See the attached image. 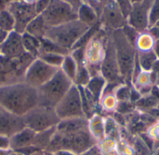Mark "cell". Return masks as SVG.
<instances>
[{
	"label": "cell",
	"mask_w": 159,
	"mask_h": 155,
	"mask_svg": "<svg viewBox=\"0 0 159 155\" xmlns=\"http://www.w3.org/2000/svg\"><path fill=\"white\" fill-rule=\"evenodd\" d=\"M0 106L22 117L38 106L37 89L24 81L0 86Z\"/></svg>",
	"instance_id": "cell-1"
},
{
	"label": "cell",
	"mask_w": 159,
	"mask_h": 155,
	"mask_svg": "<svg viewBox=\"0 0 159 155\" xmlns=\"http://www.w3.org/2000/svg\"><path fill=\"white\" fill-rule=\"evenodd\" d=\"M95 146L94 137L89 129L70 134H59L55 131L46 153H54L60 150H66L80 155Z\"/></svg>",
	"instance_id": "cell-2"
},
{
	"label": "cell",
	"mask_w": 159,
	"mask_h": 155,
	"mask_svg": "<svg viewBox=\"0 0 159 155\" xmlns=\"http://www.w3.org/2000/svg\"><path fill=\"white\" fill-rule=\"evenodd\" d=\"M73 84L74 82L59 69L48 82L37 89L38 106L54 109Z\"/></svg>",
	"instance_id": "cell-3"
},
{
	"label": "cell",
	"mask_w": 159,
	"mask_h": 155,
	"mask_svg": "<svg viewBox=\"0 0 159 155\" xmlns=\"http://www.w3.org/2000/svg\"><path fill=\"white\" fill-rule=\"evenodd\" d=\"M112 39L114 42L120 75L123 80L131 82V76L135 65L137 50L126 38L122 29L113 31Z\"/></svg>",
	"instance_id": "cell-4"
},
{
	"label": "cell",
	"mask_w": 159,
	"mask_h": 155,
	"mask_svg": "<svg viewBox=\"0 0 159 155\" xmlns=\"http://www.w3.org/2000/svg\"><path fill=\"white\" fill-rule=\"evenodd\" d=\"M89 28L79 20H75L48 28L45 37L71 52L75 43Z\"/></svg>",
	"instance_id": "cell-5"
},
{
	"label": "cell",
	"mask_w": 159,
	"mask_h": 155,
	"mask_svg": "<svg viewBox=\"0 0 159 155\" xmlns=\"http://www.w3.org/2000/svg\"><path fill=\"white\" fill-rule=\"evenodd\" d=\"M34 59L26 52L16 59L0 56V86L23 81L25 72Z\"/></svg>",
	"instance_id": "cell-6"
},
{
	"label": "cell",
	"mask_w": 159,
	"mask_h": 155,
	"mask_svg": "<svg viewBox=\"0 0 159 155\" xmlns=\"http://www.w3.org/2000/svg\"><path fill=\"white\" fill-rule=\"evenodd\" d=\"M25 127L35 133H40L55 127L60 123L55 109L43 106H36L22 116Z\"/></svg>",
	"instance_id": "cell-7"
},
{
	"label": "cell",
	"mask_w": 159,
	"mask_h": 155,
	"mask_svg": "<svg viewBox=\"0 0 159 155\" xmlns=\"http://www.w3.org/2000/svg\"><path fill=\"white\" fill-rule=\"evenodd\" d=\"M101 29L84 47V64L91 77L101 74V65L105 54L106 40Z\"/></svg>",
	"instance_id": "cell-8"
},
{
	"label": "cell",
	"mask_w": 159,
	"mask_h": 155,
	"mask_svg": "<svg viewBox=\"0 0 159 155\" xmlns=\"http://www.w3.org/2000/svg\"><path fill=\"white\" fill-rule=\"evenodd\" d=\"M40 15L48 28L77 20V11L61 0H52Z\"/></svg>",
	"instance_id": "cell-9"
},
{
	"label": "cell",
	"mask_w": 159,
	"mask_h": 155,
	"mask_svg": "<svg viewBox=\"0 0 159 155\" xmlns=\"http://www.w3.org/2000/svg\"><path fill=\"white\" fill-rule=\"evenodd\" d=\"M60 120L85 117L78 86L73 84L67 94L54 108ZM86 118V117H85Z\"/></svg>",
	"instance_id": "cell-10"
},
{
	"label": "cell",
	"mask_w": 159,
	"mask_h": 155,
	"mask_svg": "<svg viewBox=\"0 0 159 155\" xmlns=\"http://www.w3.org/2000/svg\"><path fill=\"white\" fill-rule=\"evenodd\" d=\"M55 66H52L39 58H36L27 68L23 81L30 86L38 89L46 82H48L59 70Z\"/></svg>",
	"instance_id": "cell-11"
},
{
	"label": "cell",
	"mask_w": 159,
	"mask_h": 155,
	"mask_svg": "<svg viewBox=\"0 0 159 155\" xmlns=\"http://www.w3.org/2000/svg\"><path fill=\"white\" fill-rule=\"evenodd\" d=\"M7 9L15 20L14 31L21 35L25 32L28 23L38 15L34 4H27L23 1H13Z\"/></svg>",
	"instance_id": "cell-12"
},
{
	"label": "cell",
	"mask_w": 159,
	"mask_h": 155,
	"mask_svg": "<svg viewBox=\"0 0 159 155\" xmlns=\"http://www.w3.org/2000/svg\"><path fill=\"white\" fill-rule=\"evenodd\" d=\"M101 75L107 82H120L123 80L120 75L112 36L106 40L105 54L101 65Z\"/></svg>",
	"instance_id": "cell-13"
},
{
	"label": "cell",
	"mask_w": 159,
	"mask_h": 155,
	"mask_svg": "<svg viewBox=\"0 0 159 155\" xmlns=\"http://www.w3.org/2000/svg\"><path fill=\"white\" fill-rule=\"evenodd\" d=\"M154 0H143L141 3L133 4L131 11L127 19V23L134 27L139 33L148 29V15Z\"/></svg>",
	"instance_id": "cell-14"
},
{
	"label": "cell",
	"mask_w": 159,
	"mask_h": 155,
	"mask_svg": "<svg viewBox=\"0 0 159 155\" xmlns=\"http://www.w3.org/2000/svg\"><path fill=\"white\" fill-rule=\"evenodd\" d=\"M100 22H102L105 27L115 31L121 29L127 23V19L122 14L115 0H110L102 8Z\"/></svg>",
	"instance_id": "cell-15"
},
{
	"label": "cell",
	"mask_w": 159,
	"mask_h": 155,
	"mask_svg": "<svg viewBox=\"0 0 159 155\" xmlns=\"http://www.w3.org/2000/svg\"><path fill=\"white\" fill-rule=\"evenodd\" d=\"M25 128L23 118L15 115L0 106V136L11 138Z\"/></svg>",
	"instance_id": "cell-16"
},
{
	"label": "cell",
	"mask_w": 159,
	"mask_h": 155,
	"mask_svg": "<svg viewBox=\"0 0 159 155\" xmlns=\"http://www.w3.org/2000/svg\"><path fill=\"white\" fill-rule=\"evenodd\" d=\"M1 56L8 59H16L22 56L25 53L22 45L21 34L15 31L8 33L6 40L0 46Z\"/></svg>",
	"instance_id": "cell-17"
},
{
	"label": "cell",
	"mask_w": 159,
	"mask_h": 155,
	"mask_svg": "<svg viewBox=\"0 0 159 155\" xmlns=\"http://www.w3.org/2000/svg\"><path fill=\"white\" fill-rule=\"evenodd\" d=\"M106 83L107 81L101 74L91 77L88 84L85 87H83L86 96L93 104L97 105L102 98Z\"/></svg>",
	"instance_id": "cell-18"
},
{
	"label": "cell",
	"mask_w": 159,
	"mask_h": 155,
	"mask_svg": "<svg viewBox=\"0 0 159 155\" xmlns=\"http://www.w3.org/2000/svg\"><path fill=\"white\" fill-rule=\"evenodd\" d=\"M89 129V120L85 117L61 120L56 125V132L59 134H70Z\"/></svg>",
	"instance_id": "cell-19"
},
{
	"label": "cell",
	"mask_w": 159,
	"mask_h": 155,
	"mask_svg": "<svg viewBox=\"0 0 159 155\" xmlns=\"http://www.w3.org/2000/svg\"><path fill=\"white\" fill-rule=\"evenodd\" d=\"M36 133L34 132L33 130L25 127L21 131L18 132L14 136H12L9 138V148L13 151L16 152L20 149L33 146L34 142V138H35Z\"/></svg>",
	"instance_id": "cell-20"
},
{
	"label": "cell",
	"mask_w": 159,
	"mask_h": 155,
	"mask_svg": "<svg viewBox=\"0 0 159 155\" xmlns=\"http://www.w3.org/2000/svg\"><path fill=\"white\" fill-rule=\"evenodd\" d=\"M77 20L89 27H92L100 22L97 12L87 3H83L77 9Z\"/></svg>",
	"instance_id": "cell-21"
},
{
	"label": "cell",
	"mask_w": 159,
	"mask_h": 155,
	"mask_svg": "<svg viewBox=\"0 0 159 155\" xmlns=\"http://www.w3.org/2000/svg\"><path fill=\"white\" fill-rule=\"evenodd\" d=\"M48 29V28L46 25L44 20L42 19L41 15H37L34 20H32L28 23L24 33H27L38 39H42L45 37Z\"/></svg>",
	"instance_id": "cell-22"
},
{
	"label": "cell",
	"mask_w": 159,
	"mask_h": 155,
	"mask_svg": "<svg viewBox=\"0 0 159 155\" xmlns=\"http://www.w3.org/2000/svg\"><path fill=\"white\" fill-rule=\"evenodd\" d=\"M21 38H22V45L25 52L34 56V58H37L40 51V39L27 33H23L21 35Z\"/></svg>",
	"instance_id": "cell-23"
},
{
	"label": "cell",
	"mask_w": 159,
	"mask_h": 155,
	"mask_svg": "<svg viewBox=\"0 0 159 155\" xmlns=\"http://www.w3.org/2000/svg\"><path fill=\"white\" fill-rule=\"evenodd\" d=\"M157 59L158 58L156 52L154 51V49L145 51H137V60L141 68L143 71H150L152 69L153 65Z\"/></svg>",
	"instance_id": "cell-24"
},
{
	"label": "cell",
	"mask_w": 159,
	"mask_h": 155,
	"mask_svg": "<svg viewBox=\"0 0 159 155\" xmlns=\"http://www.w3.org/2000/svg\"><path fill=\"white\" fill-rule=\"evenodd\" d=\"M42 53H56V54H61V55H67L70 53L69 51L58 46L51 40L44 37L40 39V51L39 54Z\"/></svg>",
	"instance_id": "cell-25"
},
{
	"label": "cell",
	"mask_w": 159,
	"mask_h": 155,
	"mask_svg": "<svg viewBox=\"0 0 159 155\" xmlns=\"http://www.w3.org/2000/svg\"><path fill=\"white\" fill-rule=\"evenodd\" d=\"M55 131H56V126L51 128V129L40 132V133H36L35 138H34V145L35 147H37L39 150L45 152L47 150V148H48V144H49Z\"/></svg>",
	"instance_id": "cell-26"
},
{
	"label": "cell",
	"mask_w": 159,
	"mask_h": 155,
	"mask_svg": "<svg viewBox=\"0 0 159 155\" xmlns=\"http://www.w3.org/2000/svg\"><path fill=\"white\" fill-rule=\"evenodd\" d=\"M60 69L74 82L75 75H76L77 64H76L75 60L73 58V56L70 53L68 55L64 56L63 62H62Z\"/></svg>",
	"instance_id": "cell-27"
},
{
	"label": "cell",
	"mask_w": 159,
	"mask_h": 155,
	"mask_svg": "<svg viewBox=\"0 0 159 155\" xmlns=\"http://www.w3.org/2000/svg\"><path fill=\"white\" fill-rule=\"evenodd\" d=\"M155 42H156V40L154 39V37L149 34L148 31L147 32L145 31V32L140 33L139 37L136 42V45H135V48L137 51H150V50L154 49Z\"/></svg>",
	"instance_id": "cell-28"
},
{
	"label": "cell",
	"mask_w": 159,
	"mask_h": 155,
	"mask_svg": "<svg viewBox=\"0 0 159 155\" xmlns=\"http://www.w3.org/2000/svg\"><path fill=\"white\" fill-rule=\"evenodd\" d=\"M77 64V70H76V75L74 80V84L76 86H81V87H85L88 82L89 81L91 76L88 70V68L86 67L84 62L81 63H76Z\"/></svg>",
	"instance_id": "cell-29"
},
{
	"label": "cell",
	"mask_w": 159,
	"mask_h": 155,
	"mask_svg": "<svg viewBox=\"0 0 159 155\" xmlns=\"http://www.w3.org/2000/svg\"><path fill=\"white\" fill-rule=\"evenodd\" d=\"M15 28V20L12 14L8 11V9L0 12V29L10 33L14 31Z\"/></svg>",
	"instance_id": "cell-30"
},
{
	"label": "cell",
	"mask_w": 159,
	"mask_h": 155,
	"mask_svg": "<svg viewBox=\"0 0 159 155\" xmlns=\"http://www.w3.org/2000/svg\"><path fill=\"white\" fill-rule=\"evenodd\" d=\"M37 58L41 59L42 61H44L45 63H47V64H48V65H50L52 66L60 68L62 62H63L64 55L56 54V53H42V54H39Z\"/></svg>",
	"instance_id": "cell-31"
},
{
	"label": "cell",
	"mask_w": 159,
	"mask_h": 155,
	"mask_svg": "<svg viewBox=\"0 0 159 155\" xmlns=\"http://www.w3.org/2000/svg\"><path fill=\"white\" fill-rule=\"evenodd\" d=\"M159 22V0H154L148 15V28Z\"/></svg>",
	"instance_id": "cell-32"
},
{
	"label": "cell",
	"mask_w": 159,
	"mask_h": 155,
	"mask_svg": "<svg viewBox=\"0 0 159 155\" xmlns=\"http://www.w3.org/2000/svg\"><path fill=\"white\" fill-rule=\"evenodd\" d=\"M115 96L117 102H129L130 101V88L128 85H119L115 91Z\"/></svg>",
	"instance_id": "cell-33"
},
{
	"label": "cell",
	"mask_w": 159,
	"mask_h": 155,
	"mask_svg": "<svg viewBox=\"0 0 159 155\" xmlns=\"http://www.w3.org/2000/svg\"><path fill=\"white\" fill-rule=\"evenodd\" d=\"M121 29H122V31H123V33H124L126 38L129 40V42L130 44H132V45L135 47L140 33H139L134 27H132L131 25H129V23H126Z\"/></svg>",
	"instance_id": "cell-34"
},
{
	"label": "cell",
	"mask_w": 159,
	"mask_h": 155,
	"mask_svg": "<svg viewBox=\"0 0 159 155\" xmlns=\"http://www.w3.org/2000/svg\"><path fill=\"white\" fill-rule=\"evenodd\" d=\"M115 2L116 3V5L118 6V7L120 8L122 14L124 15V17L126 19H128L131 8H132V3L130 0H115Z\"/></svg>",
	"instance_id": "cell-35"
},
{
	"label": "cell",
	"mask_w": 159,
	"mask_h": 155,
	"mask_svg": "<svg viewBox=\"0 0 159 155\" xmlns=\"http://www.w3.org/2000/svg\"><path fill=\"white\" fill-rule=\"evenodd\" d=\"M110 0H85V3H87L88 5H89L98 14L99 18L101 16V13L102 11L103 7L106 5V3H108Z\"/></svg>",
	"instance_id": "cell-36"
},
{
	"label": "cell",
	"mask_w": 159,
	"mask_h": 155,
	"mask_svg": "<svg viewBox=\"0 0 159 155\" xmlns=\"http://www.w3.org/2000/svg\"><path fill=\"white\" fill-rule=\"evenodd\" d=\"M52 0H37L36 3L34 4V7H35V10H36V13L38 15H40L50 4Z\"/></svg>",
	"instance_id": "cell-37"
},
{
	"label": "cell",
	"mask_w": 159,
	"mask_h": 155,
	"mask_svg": "<svg viewBox=\"0 0 159 155\" xmlns=\"http://www.w3.org/2000/svg\"><path fill=\"white\" fill-rule=\"evenodd\" d=\"M147 31L149 32V34L154 37L155 40H157L159 39V23L150 27L147 29Z\"/></svg>",
	"instance_id": "cell-38"
},
{
	"label": "cell",
	"mask_w": 159,
	"mask_h": 155,
	"mask_svg": "<svg viewBox=\"0 0 159 155\" xmlns=\"http://www.w3.org/2000/svg\"><path fill=\"white\" fill-rule=\"evenodd\" d=\"M61 1H63V2H65V3H67V4H69L73 8H75L76 11H77V9L79 8V7L84 3V1L83 0H61Z\"/></svg>",
	"instance_id": "cell-39"
},
{
	"label": "cell",
	"mask_w": 159,
	"mask_h": 155,
	"mask_svg": "<svg viewBox=\"0 0 159 155\" xmlns=\"http://www.w3.org/2000/svg\"><path fill=\"white\" fill-rule=\"evenodd\" d=\"M9 138L5 136H0V150L2 149H10L9 148Z\"/></svg>",
	"instance_id": "cell-40"
},
{
	"label": "cell",
	"mask_w": 159,
	"mask_h": 155,
	"mask_svg": "<svg viewBox=\"0 0 159 155\" xmlns=\"http://www.w3.org/2000/svg\"><path fill=\"white\" fill-rule=\"evenodd\" d=\"M13 1L14 0H0V12L7 10Z\"/></svg>",
	"instance_id": "cell-41"
},
{
	"label": "cell",
	"mask_w": 159,
	"mask_h": 155,
	"mask_svg": "<svg viewBox=\"0 0 159 155\" xmlns=\"http://www.w3.org/2000/svg\"><path fill=\"white\" fill-rule=\"evenodd\" d=\"M80 155H101V153L98 151V149L94 146L91 149H89V151H87L86 153H82V154Z\"/></svg>",
	"instance_id": "cell-42"
},
{
	"label": "cell",
	"mask_w": 159,
	"mask_h": 155,
	"mask_svg": "<svg viewBox=\"0 0 159 155\" xmlns=\"http://www.w3.org/2000/svg\"><path fill=\"white\" fill-rule=\"evenodd\" d=\"M7 35H8V33H7V32H6V31H4V30L0 29V46H1V45L3 44V42L6 40V38H7Z\"/></svg>",
	"instance_id": "cell-43"
},
{
	"label": "cell",
	"mask_w": 159,
	"mask_h": 155,
	"mask_svg": "<svg viewBox=\"0 0 159 155\" xmlns=\"http://www.w3.org/2000/svg\"><path fill=\"white\" fill-rule=\"evenodd\" d=\"M53 155H76L74 153L72 152H69V151H66V150H60L54 153H52Z\"/></svg>",
	"instance_id": "cell-44"
},
{
	"label": "cell",
	"mask_w": 159,
	"mask_h": 155,
	"mask_svg": "<svg viewBox=\"0 0 159 155\" xmlns=\"http://www.w3.org/2000/svg\"><path fill=\"white\" fill-rule=\"evenodd\" d=\"M14 153L11 149H2L0 150V155H10Z\"/></svg>",
	"instance_id": "cell-45"
},
{
	"label": "cell",
	"mask_w": 159,
	"mask_h": 155,
	"mask_svg": "<svg viewBox=\"0 0 159 155\" xmlns=\"http://www.w3.org/2000/svg\"><path fill=\"white\" fill-rule=\"evenodd\" d=\"M154 51L156 52V54H157V58L159 59V39L156 40V42H155V46H154Z\"/></svg>",
	"instance_id": "cell-46"
},
{
	"label": "cell",
	"mask_w": 159,
	"mask_h": 155,
	"mask_svg": "<svg viewBox=\"0 0 159 155\" xmlns=\"http://www.w3.org/2000/svg\"><path fill=\"white\" fill-rule=\"evenodd\" d=\"M17 154V153H16ZM17 155H20V154H17ZM31 155H45V152H43V151H38V152H35V153H34L33 154Z\"/></svg>",
	"instance_id": "cell-47"
},
{
	"label": "cell",
	"mask_w": 159,
	"mask_h": 155,
	"mask_svg": "<svg viewBox=\"0 0 159 155\" xmlns=\"http://www.w3.org/2000/svg\"><path fill=\"white\" fill-rule=\"evenodd\" d=\"M22 1L27 3V4H35L37 0H22Z\"/></svg>",
	"instance_id": "cell-48"
},
{
	"label": "cell",
	"mask_w": 159,
	"mask_h": 155,
	"mask_svg": "<svg viewBox=\"0 0 159 155\" xmlns=\"http://www.w3.org/2000/svg\"><path fill=\"white\" fill-rule=\"evenodd\" d=\"M130 1H131L132 5H133V4H137V3H141V2H143V0H130Z\"/></svg>",
	"instance_id": "cell-49"
},
{
	"label": "cell",
	"mask_w": 159,
	"mask_h": 155,
	"mask_svg": "<svg viewBox=\"0 0 159 155\" xmlns=\"http://www.w3.org/2000/svg\"><path fill=\"white\" fill-rule=\"evenodd\" d=\"M10 155H17V154H16L15 153H11V154H10Z\"/></svg>",
	"instance_id": "cell-50"
},
{
	"label": "cell",
	"mask_w": 159,
	"mask_h": 155,
	"mask_svg": "<svg viewBox=\"0 0 159 155\" xmlns=\"http://www.w3.org/2000/svg\"><path fill=\"white\" fill-rule=\"evenodd\" d=\"M14 1H22V0H14Z\"/></svg>",
	"instance_id": "cell-51"
},
{
	"label": "cell",
	"mask_w": 159,
	"mask_h": 155,
	"mask_svg": "<svg viewBox=\"0 0 159 155\" xmlns=\"http://www.w3.org/2000/svg\"><path fill=\"white\" fill-rule=\"evenodd\" d=\"M83 1H84V3H85V0H83Z\"/></svg>",
	"instance_id": "cell-52"
},
{
	"label": "cell",
	"mask_w": 159,
	"mask_h": 155,
	"mask_svg": "<svg viewBox=\"0 0 159 155\" xmlns=\"http://www.w3.org/2000/svg\"><path fill=\"white\" fill-rule=\"evenodd\" d=\"M158 87H159V85H158Z\"/></svg>",
	"instance_id": "cell-53"
}]
</instances>
